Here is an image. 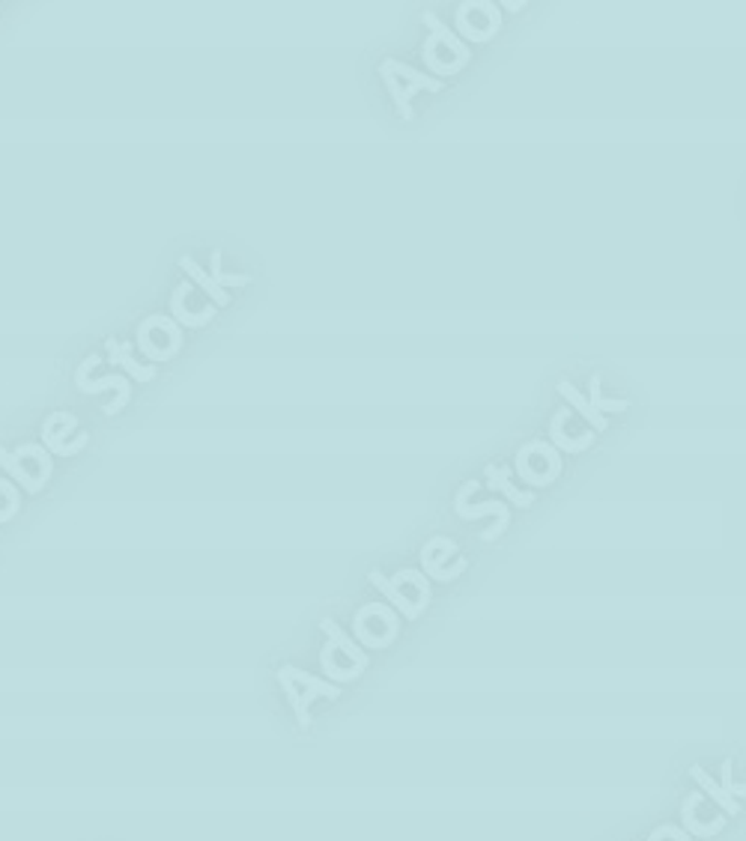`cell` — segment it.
<instances>
[{"label": "cell", "instance_id": "cell-17", "mask_svg": "<svg viewBox=\"0 0 746 841\" xmlns=\"http://www.w3.org/2000/svg\"><path fill=\"white\" fill-rule=\"evenodd\" d=\"M320 662H323L326 681H329V683L355 681V678H359V674H362V671L367 669V666H362V662L350 660L347 653L338 651L332 641H326L323 653H320Z\"/></svg>", "mask_w": 746, "mask_h": 841}, {"label": "cell", "instance_id": "cell-1", "mask_svg": "<svg viewBox=\"0 0 746 841\" xmlns=\"http://www.w3.org/2000/svg\"><path fill=\"white\" fill-rule=\"evenodd\" d=\"M424 24L430 28L422 49L424 63L430 66V72H434L439 81L451 78V75H457V72L469 63L472 51H469V45H466L455 31H448L443 21L436 19L434 12H424Z\"/></svg>", "mask_w": 746, "mask_h": 841}, {"label": "cell", "instance_id": "cell-12", "mask_svg": "<svg viewBox=\"0 0 746 841\" xmlns=\"http://www.w3.org/2000/svg\"><path fill=\"white\" fill-rule=\"evenodd\" d=\"M478 487L481 483L478 481H466L463 487H460V492H457V499H455V513L460 517V520H481V517H495V525L490 531H484V541H495V537H502L504 529H508V522H511V511H508V504H504L502 499H490V501H481V504H469V496L472 492H478Z\"/></svg>", "mask_w": 746, "mask_h": 841}, {"label": "cell", "instance_id": "cell-2", "mask_svg": "<svg viewBox=\"0 0 746 841\" xmlns=\"http://www.w3.org/2000/svg\"><path fill=\"white\" fill-rule=\"evenodd\" d=\"M0 466L10 471V478L19 483L21 490L36 496V492L45 490L51 469H54V460H51V454L42 448L40 441H28V445H19L15 451H7L0 445Z\"/></svg>", "mask_w": 746, "mask_h": 841}, {"label": "cell", "instance_id": "cell-16", "mask_svg": "<svg viewBox=\"0 0 746 841\" xmlns=\"http://www.w3.org/2000/svg\"><path fill=\"white\" fill-rule=\"evenodd\" d=\"M105 350H108V361H111V364H120L131 380H138V382L156 380V364H141V361L131 355V352H135V343L114 341L111 338V341H105Z\"/></svg>", "mask_w": 746, "mask_h": 841}, {"label": "cell", "instance_id": "cell-23", "mask_svg": "<svg viewBox=\"0 0 746 841\" xmlns=\"http://www.w3.org/2000/svg\"><path fill=\"white\" fill-rule=\"evenodd\" d=\"M585 401L592 403L600 415H616V412H625L627 409V401H604V394H600V373H595L592 376V382H588V394H585Z\"/></svg>", "mask_w": 746, "mask_h": 841}, {"label": "cell", "instance_id": "cell-9", "mask_svg": "<svg viewBox=\"0 0 746 841\" xmlns=\"http://www.w3.org/2000/svg\"><path fill=\"white\" fill-rule=\"evenodd\" d=\"M502 28V12L495 3H460L457 7V31H460V40L469 45V42H490Z\"/></svg>", "mask_w": 746, "mask_h": 841}, {"label": "cell", "instance_id": "cell-4", "mask_svg": "<svg viewBox=\"0 0 746 841\" xmlns=\"http://www.w3.org/2000/svg\"><path fill=\"white\" fill-rule=\"evenodd\" d=\"M380 75H383L385 87L392 93L394 105H397V114L404 117L406 123H413V96L418 91H430L439 93L445 87L439 78H430L427 72H418L413 66H406L401 61H385L380 66Z\"/></svg>", "mask_w": 746, "mask_h": 841}, {"label": "cell", "instance_id": "cell-10", "mask_svg": "<svg viewBox=\"0 0 746 841\" xmlns=\"http://www.w3.org/2000/svg\"><path fill=\"white\" fill-rule=\"evenodd\" d=\"M595 439V430H592L571 406L555 412L553 420H550V445H553L558 454H579L585 451V448H592Z\"/></svg>", "mask_w": 746, "mask_h": 841}, {"label": "cell", "instance_id": "cell-6", "mask_svg": "<svg viewBox=\"0 0 746 841\" xmlns=\"http://www.w3.org/2000/svg\"><path fill=\"white\" fill-rule=\"evenodd\" d=\"M516 471L529 487H550L562 471V454L544 439L525 441L516 451Z\"/></svg>", "mask_w": 746, "mask_h": 841}, {"label": "cell", "instance_id": "cell-14", "mask_svg": "<svg viewBox=\"0 0 746 841\" xmlns=\"http://www.w3.org/2000/svg\"><path fill=\"white\" fill-rule=\"evenodd\" d=\"M394 592L404 600L406 621H415L430 606V579L418 571H401L392 579Z\"/></svg>", "mask_w": 746, "mask_h": 841}, {"label": "cell", "instance_id": "cell-5", "mask_svg": "<svg viewBox=\"0 0 746 841\" xmlns=\"http://www.w3.org/2000/svg\"><path fill=\"white\" fill-rule=\"evenodd\" d=\"M182 347V329L171 317H147V320L138 326V350L150 359V364H162V361H171Z\"/></svg>", "mask_w": 746, "mask_h": 841}, {"label": "cell", "instance_id": "cell-20", "mask_svg": "<svg viewBox=\"0 0 746 841\" xmlns=\"http://www.w3.org/2000/svg\"><path fill=\"white\" fill-rule=\"evenodd\" d=\"M690 776L699 781V788H702V791H705L707 797H711V800L720 806V809L726 811V815H735V818H740V815H744V806H740V800H737V797H732V794L723 791V785H716V781L711 779V776H707V773L702 770L699 764H693V767H690Z\"/></svg>", "mask_w": 746, "mask_h": 841}, {"label": "cell", "instance_id": "cell-21", "mask_svg": "<svg viewBox=\"0 0 746 841\" xmlns=\"http://www.w3.org/2000/svg\"><path fill=\"white\" fill-rule=\"evenodd\" d=\"M180 269L194 280V287H198V290L206 292V296H210V299L215 301V308H219V305H231V292L222 290V287H219L215 280H212L210 272L201 269V266H198V263H194L192 257H180Z\"/></svg>", "mask_w": 746, "mask_h": 841}, {"label": "cell", "instance_id": "cell-7", "mask_svg": "<svg viewBox=\"0 0 746 841\" xmlns=\"http://www.w3.org/2000/svg\"><path fill=\"white\" fill-rule=\"evenodd\" d=\"M87 441H90V436L78 427V418L70 412H51L45 424H42V445L49 454L75 457L82 448H87Z\"/></svg>", "mask_w": 746, "mask_h": 841}, {"label": "cell", "instance_id": "cell-22", "mask_svg": "<svg viewBox=\"0 0 746 841\" xmlns=\"http://www.w3.org/2000/svg\"><path fill=\"white\" fill-rule=\"evenodd\" d=\"M320 630H323L326 639L332 641L338 651L347 653L350 660L362 662V666H371V660H367V653H364L362 648H359V645H355V641L350 639V636H347V632H343L341 627H338V624L332 621V618H323V621H320Z\"/></svg>", "mask_w": 746, "mask_h": 841}, {"label": "cell", "instance_id": "cell-25", "mask_svg": "<svg viewBox=\"0 0 746 841\" xmlns=\"http://www.w3.org/2000/svg\"><path fill=\"white\" fill-rule=\"evenodd\" d=\"M19 508H21L19 487L7 481V478H0V522L12 520V517L19 513Z\"/></svg>", "mask_w": 746, "mask_h": 841}, {"label": "cell", "instance_id": "cell-15", "mask_svg": "<svg viewBox=\"0 0 746 841\" xmlns=\"http://www.w3.org/2000/svg\"><path fill=\"white\" fill-rule=\"evenodd\" d=\"M75 382H78V388L84 391V394H99V391H117V401H120V406H126L131 397V385L126 376H120V373H108V376H99V380H93L90 376V368H87V359L82 361V368H78V373H75Z\"/></svg>", "mask_w": 746, "mask_h": 841}, {"label": "cell", "instance_id": "cell-18", "mask_svg": "<svg viewBox=\"0 0 746 841\" xmlns=\"http://www.w3.org/2000/svg\"><path fill=\"white\" fill-rule=\"evenodd\" d=\"M484 475H487V483H490V490L502 492L504 499L511 501L514 508H532V504H535V492L520 490V487L511 481V471L502 469V466L490 462V466L484 469Z\"/></svg>", "mask_w": 746, "mask_h": 841}, {"label": "cell", "instance_id": "cell-26", "mask_svg": "<svg viewBox=\"0 0 746 841\" xmlns=\"http://www.w3.org/2000/svg\"><path fill=\"white\" fill-rule=\"evenodd\" d=\"M723 791L735 797V764H732V758L723 764Z\"/></svg>", "mask_w": 746, "mask_h": 841}, {"label": "cell", "instance_id": "cell-3", "mask_svg": "<svg viewBox=\"0 0 746 841\" xmlns=\"http://www.w3.org/2000/svg\"><path fill=\"white\" fill-rule=\"evenodd\" d=\"M278 683H281V690L287 692V701H290L292 713H296V722H299V728H302V732L311 728L313 699H338V695H341L338 683L320 681V678L305 674V671L296 669V666H281V669H278Z\"/></svg>", "mask_w": 746, "mask_h": 841}, {"label": "cell", "instance_id": "cell-13", "mask_svg": "<svg viewBox=\"0 0 746 841\" xmlns=\"http://www.w3.org/2000/svg\"><path fill=\"white\" fill-rule=\"evenodd\" d=\"M424 573L436 582H451L466 571V558L457 552V543L448 537H434L422 550Z\"/></svg>", "mask_w": 746, "mask_h": 841}, {"label": "cell", "instance_id": "cell-19", "mask_svg": "<svg viewBox=\"0 0 746 841\" xmlns=\"http://www.w3.org/2000/svg\"><path fill=\"white\" fill-rule=\"evenodd\" d=\"M558 394L565 397L567 406H571V409H574L576 415H579V418H583L585 424L592 427V430H595V433L609 430V418H606V415H600V412H597L595 406H592V403L585 401V394H579V391L574 388V382H571V380L558 382Z\"/></svg>", "mask_w": 746, "mask_h": 841}, {"label": "cell", "instance_id": "cell-8", "mask_svg": "<svg viewBox=\"0 0 746 841\" xmlns=\"http://www.w3.org/2000/svg\"><path fill=\"white\" fill-rule=\"evenodd\" d=\"M171 320L180 326V329H201V326H210L215 320V301L201 292L194 284L182 280L180 287L173 290L171 299Z\"/></svg>", "mask_w": 746, "mask_h": 841}, {"label": "cell", "instance_id": "cell-11", "mask_svg": "<svg viewBox=\"0 0 746 841\" xmlns=\"http://www.w3.org/2000/svg\"><path fill=\"white\" fill-rule=\"evenodd\" d=\"M401 618L383 603H371L355 615V636L364 641V648H385L397 636Z\"/></svg>", "mask_w": 746, "mask_h": 841}, {"label": "cell", "instance_id": "cell-24", "mask_svg": "<svg viewBox=\"0 0 746 841\" xmlns=\"http://www.w3.org/2000/svg\"><path fill=\"white\" fill-rule=\"evenodd\" d=\"M212 280L227 290V287H243V284H252V275H236V272H224L222 269V251H212Z\"/></svg>", "mask_w": 746, "mask_h": 841}]
</instances>
